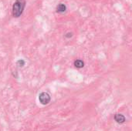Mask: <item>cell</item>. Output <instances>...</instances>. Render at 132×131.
Wrapping results in <instances>:
<instances>
[{
	"mask_svg": "<svg viewBox=\"0 0 132 131\" xmlns=\"http://www.w3.org/2000/svg\"><path fill=\"white\" fill-rule=\"evenodd\" d=\"M72 36H73V33H67L65 35V37H66V38H68V39L71 38Z\"/></svg>",
	"mask_w": 132,
	"mask_h": 131,
	"instance_id": "52a82bcc",
	"label": "cell"
},
{
	"mask_svg": "<svg viewBox=\"0 0 132 131\" xmlns=\"http://www.w3.org/2000/svg\"><path fill=\"white\" fill-rule=\"evenodd\" d=\"M114 119H115V121L118 123H123L125 122V117L124 115L122 114H120V113H117V114H115V116H114Z\"/></svg>",
	"mask_w": 132,
	"mask_h": 131,
	"instance_id": "3957f363",
	"label": "cell"
},
{
	"mask_svg": "<svg viewBox=\"0 0 132 131\" xmlns=\"http://www.w3.org/2000/svg\"><path fill=\"white\" fill-rule=\"evenodd\" d=\"M74 66L77 68H79V69H80V68H83L84 66V62L81 60H77L74 61Z\"/></svg>",
	"mask_w": 132,
	"mask_h": 131,
	"instance_id": "5b68a950",
	"label": "cell"
},
{
	"mask_svg": "<svg viewBox=\"0 0 132 131\" xmlns=\"http://www.w3.org/2000/svg\"><path fill=\"white\" fill-rule=\"evenodd\" d=\"M50 99H51V98H50V96L48 93L43 92V93H41L39 96V100H40V103L43 105L48 104L50 102Z\"/></svg>",
	"mask_w": 132,
	"mask_h": 131,
	"instance_id": "7a4b0ae2",
	"label": "cell"
},
{
	"mask_svg": "<svg viewBox=\"0 0 132 131\" xmlns=\"http://www.w3.org/2000/svg\"><path fill=\"white\" fill-rule=\"evenodd\" d=\"M66 5L63 3L59 4L56 7V11L60 13H63V12H66Z\"/></svg>",
	"mask_w": 132,
	"mask_h": 131,
	"instance_id": "277c9868",
	"label": "cell"
},
{
	"mask_svg": "<svg viewBox=\"0 0 132 131\" xmlns=\"http://www.w3.org/2000/svg\"><path fill=\"white\" fill-rule=\"evenodd\" d=\"M16 64H17V66H19V67H23V66L25 65V61L23 60H19L17 61Z\"/></svg>",
	"mask_w": 132,
	"mask_h": 131,
	"instance_id": "8992f818",
	"label": "cell"
},
{
	"mask_svg": "<svg viewBox=\"0 0 132 131\" xmlns=\"http://www.w3.org/2000/svg\"><path fill=\"white\" fill-rule=\"evenodd\" d=\"M26 6L25 0H15L13 6V15L15 18H19L23 14Z\"/></svg>",
	"mask_w": 132,
	"mask_h": 131,
	"instance_id": "6da1fadb",
	"label": "cell"
}]
</instances>
